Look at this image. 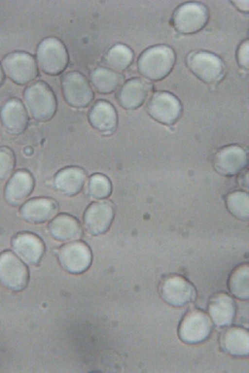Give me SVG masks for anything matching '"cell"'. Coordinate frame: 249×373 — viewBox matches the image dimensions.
Here are the masks:
<instances>
[{"label":"cell","instance_id":"4dcf8cb0","mask_svg":"<svg viewBox=\"0 0 249 373\" xmlns=\"http://www.w3.org/2000/svg\"><path fill=\"white\" fill-rule=\"evenodd\" d=\"M239 65L245 69L249 68V41H243L238 47L236 53Z\"/></svg>","mask_w":249,"mask_h":373},{"label":"cell","instance_id":"30bf717a","mask_svg":"<svg viewBox=\"0 0 249 373\" xmlns=\"http://www.w3.org/2000/svg\"><path fill=\"white\" fill-rule=\"evenodd\" d=\"M212 328L209 316L200 309L192 308L186 312L180 321L178 336L184 342L197 343L209 336Z\"/></svg>","mask_w":249,"mask_h":373},{"label":"cell","instance_id":"8fae6325","mask_svg":"<svg viewBox=\"0 0 249 373\" xmlns=\"http://www.w3.org/2000/svg\"><path fill=\"white\" fill-rule=\"evenodd\" d=\"M58 258L65 270L71 273L79 274L90 267L92 252L87 243L76 240L63 245L59 250Z\"/></svg>","mask_w":249,"mask_h":373},{"label":"cell","instance_id":"f546056e","mask_svg":"<svg viewBox=\"0 0 249 373\" xmlns=\"http://www.w3.org/2000/svg\"><path fill=\"white\" fill-rule=\"evenodd\" d=\"M16 166V157L12 150L7 146L0 147V181L9 178Z\"/></svg>","mask_w":249,"mask_h":373},{"label":"cell","instance_id":"277c9868","mask_svg":"<svg viewBox=\"0 0 249 373\" xmlns=\"http://www.w3.org/2000/svg\"><path fill=\"white\" fill-rule=\"evenodd\" d=\"M186 63L190 71L202 82L213 84L221 81L225 65L217 55L205 51H195L188 54Z\"/></svg>","mask_w":249,"mask_h":373},{"label":"cell","instance_id":"1f68e13d","mask_svg":"<svg viewBox=\"0 0 249 373\" xmlns=\"http://www.w3.org/2000/svg\"><path fill=\"white\" fill-rule=\"evenodd\" d=\"M232 2L233 5L240 11L248 12L249 0H236Z\"/></svg>","mask_w":249,"mask_h":373},{"label":"cell","instance_id":"ba28073f","mask_svg":"<svg viewBox=\"0 0 249 373\" xmlns=\"http://www.w3.org/2000/svg\"><path fill=\"white\" fill-rule=\"evenodd\" d=\"M149 115L164 125L175 124L180 117L182 108L178 98L165 91H158L150 97L146 105Z\"/></svg>","mask_w":249,"mask_h":373},{"label":"cell","instance_id":"603a6c76","mask_svg":"<svg viewBox=\"0 0 249 373\" xmlns=\"http://www.w3.org/2000/svg\"><path fill=\"white\" fill-rule=\"evenodd\" d=\"M210 315L214 323L224 326L231 323L235 313L232 298L224 292H219L210 299L208 306Z\"/></svg>","mask_w":249,"mask_h":373},{"label":"cell","instance_id":"d6986e66","mask_svg":"<svg viewBox=\"0 0 249 373\" xmlns=\"http://www.w3.org/2000/svg\"><path fill=\"white\" fill-rule=\"evenodd\" d=\"M58 211L56 202L48 197H36L24 203L20 209L23 220L32 224H40L51 220Z\"/></svg>","mask_w":249,"mask_h":373},{"label":"cell","instance_id":"5bb4252c","mask_svg":"<svg viewBox=\"0 0 249 373\" xmlns=\"http://www.w3.org/2000/svg\"><path fill=\"white\" fill-rule=\"evenodd\" d=\"M11 243L15 254L30 265L38 264L45 253V245L43 240L33 233H17L12 237Z\"/></svg>","mask_w":249,"mask_h":373},{"label":"cell","instance_id":"7c38bea8","mask_svg":"<svg viewBox=\"0 0 249 373\" xmlns=\"http://www.w3.org/2000/svg\"><path fill=\"white\" fill-rule=\"evenodd\" d=\"M160 294L168 304L181 306L193 301L196 295L194 286L184 277L170 275L163 278L159 287Z\"/></svg>","mask_w":249,"mask_h":373},{"label":"cell","instance_id":"4fadbf2b","mask_svg":"<svg viewBox=\"0 0 249 373\" xmlns=\"http://www.w3.org/2000/svg\"><path fill=\"white\" fill-rule=\"evenodd\" d=\"M114 216V205L111 201L94 202L88 206L84 213L85 229L93 236L103 235L110 227Z\"/></svg>","mask_w":249,"mask_h":373},{"label":"cell","instance_id":"83f0119b","mask_svg":"<svg viewBox=\"0 0 249 373\" xmlns=\"http://www.w3.org/2000/svg\"><path fill=\"white\" fill-rule=\"evenodd\" d=\"M111 192V182L106 175L96 173L90 176L87 184V192L90 197L97 200L105 199L110 196Z\"/></svg>","mask_w":249,"mask_h":373},{"label":"cell","instance_id":"ac0fdd59","mask_svg":"<svg viewBox=\"0 0 249 373\" xmlns=\"http://www.w3.org/2000/svg\"><path fill=\"white\" fill-rule=\"evenodd\" d=\"M152 88L151 83L140 78H133L122 86L117 95L120 105L127 110L140 107L145 102Z\"/></svg>","mask_w":249,"mask_h":373},{"label":"cell","instance_id":"4316f807","mask_svg":"<svg viewBox=\"0 0 249 373\" xmlns=\"http://www.w3.org/2000/svg\"><path fill=\"white\" fill-rule=\"evenodd\" d=\"M231 292L235 297L243 300L249 299V265L242 264L231 272L229 280Z\"/></svg>","mask_w":249,"mask_h":373},{"label":"cell","instance_id":"d6a6232c","mask_svg":"<svg viewBox=\"0 0 249 373\" xmlns=\"http://www.w3.org/2000/svg\"><path fill=\"white\" fill-rule=\"evenodd\" d=\"M4 72L2 67V66L0 64V86L2 85L4 80Z\"/></svg>","mask_w":249,"mask_h":373},{"label":"cell","instance_id":"5b68a950","mask_svg":"<svg viewBox=\"0 0 249 373\" xmlns=\"http://www.w3.org/2000/svg\"><path fill=\"white\" fill-rule=\"evenodd\" d=\"M209 12L203 3L190 1L175 10L172 22L175 29L183 34H192L201 31L209 19Z\"/></svg>","mask_w":249,"mask_h":373},{"label":"cell","instance_id":"9a60e30c","mask_svg":"<svg viewBox=\"0 0 249 373\" xmlns=\"http://www.w3.org/2000/svg\"><path fill=\"white\" fill-rule=\"evenodd\" d=\"M248 163L245 149L240 146L231 145L223 147L215 153L213 167L220 174L225 176L236 175L242 171Z\"/></svg>","mask_w":249,"mask_h":373},{"label":"cell","instance_id":"44dd1931","mask_svg":"<svg viewBox=\"0 0 249 373\" xmlns=\"http://www.w3.org/2000/svg\"><path fill=\"white\" fill-rule=\"evenodd\" d=\"M86 179L87 173L83 168L69 166L57 172L53 183L55 190L61 194L73 196L82 190Z\"/></svg>","mask_w":249,"mask_h":373},{"label":"cell","instance_id":"ffe728a7","mask_svg":"<svg viewBox=\"0 0 249 373\" xmlns=\"http://www.w3.org/2000/svg\"><path fill=\"white\" fill-rule=\"evenodd\" d=\"M88 119L95 130L105 135L114 133L118 126V117L114 106L109 102L100 100L90 108Z\"/></svg>","mask_w":249,"mask_h":373},{"label":"cell","instance_id":"f1b7e54d","mask_svg":"<svg viewBox=\"0 0 249 373\" xmlns=\"http://www.w3.org/2000/svg\"><path fill=\"white\" fill-rule=\"evenodd\" d=\"M248 194L241 191L230 193L226 199V204L230 212L235 217L242 220L248 219L249 215Z\"/></svg>","mask_w":249,"mask_h":373},{"label":"cell","instance_id":"e0dca14e","mask_svg":"<svg viewBox=\"0 0 249 373\" xmlns=\"http://www.w3.org/2000/svg\"><path fill=\"white\" fill-rule=\"evenodd\" d=\"M35 179L28 170L20 169L9 177L4 188V197L7 202L17 206L30 196L35 187Z\"/></svg>","mask_w":249,"mask_h":373},{"label":"cell","instance_id":"9c48e42d","mask_svg":"<svg viewBox=\"0 0 249 373\" xmlns=\"http://www.w3.org/2000/svg\"><path fill=\"white\" fill-rule=\"evenodd\" d=\"M29 271L24 262L11 251L0 253V282L14 291H20L27 286Z\"/></svg>","mask_w":249,"mask_h":373},{"label":"cell","instance_id":"2e32d148","mask_svg":"<svg viewBox=\"0 0 249 373\" xmlns=\"http://www.w3.org/2000/svg\"><path fill=\"white\" fill-rule=\"evenodd\" d=\"M0 119L5 130L10 134L23 133L29 123L27 110L20 100L16 98L7 100L0 110Z\"/></svg>","mask_w":249,"mask_h":373},{"label":"cell","instance_id":"3957f363","mask_svg":"<svg viewBox=\"0 0 249 373\" xmlns=\"http://www.w3.org/2000/svg\"><path fill=\"white\" fill-rule=\"evenodd\" d=\"M36 61L41 70L50 75L62 73L67 67L69 55L64 43L58 38L48 37L39 43Z\"/></svg>","mask_w":249,"mask_h":373},{"label":"cell","instance_id":"d4e9b609","mask_svg":"<svg viewBox=\"0 0 249 373\" xmlns=\"http://www.w3.org/2000/svg\"><path fill=\"white\" fill-rule=\"evenodd\" d=\"M123 80L121 73L104 67L95 68L90 75L92 85L98 93L103 94L114 92Z\"/></svg>","mask_w":249,"mask_h":373},{"label":"cell","instance_id":"8992f818","mask_svg":"<svg viewBox=\"0 0 249 373\" xmlns=\"http://www.w3.org/2000/svg\"><path fill=\"white\" fill-rule=\"evenodd\" d=\"M4 73L15 83L24 85L33 81L38 76L37 64L35 57L23 51H15L2 60Z\"/></svg>","mask_w":249,"mask_h":373},{"label":"cell","instance_id":"6da1fadb","mask_svg":"<svg viewBox=\"0 0 249 373\" xmlns=\"http://www.w3.org/2000/svg\"><path fill=\"white\" fill-rule=\"evenodd\" d=\"M176 59V53L171 47L165 45L153 46L144 50L139 57L138 70L146 79L158 81L170 73Z\"/></svg>","mask_w":249,"mask_h":373},{"label":"cell","instance_id":"cb8c5ba5","mask_svg":"<svg viewBox=\"0 0 249 373\" xmlns=\"http://www.w3.org/2000/svg\"><path fill=\"white\" fill-rule=\"evenodd\" d=\"M220 342L222 348L233 356H244L249 354V332L242 327L227 328L221 335Z\"/></svg>","mask_w":249,"mask_h":373},{"label":"cell","instance_id":"7402d4cb","mask_svg":"<svg viewBox=\"0 0 249 373\" xmlns=\"http://www.w3.org/2000/svg\"><path fill=\"white\" fill-rule=\"evenodd\" d=\"M48 230L54 239L61 241L76 240L82 235L79 221L66 213H61L53 217L48 224Z\"/></svg>","mask_w":249,"mask_h":373},{"label":"cell","instance_id":"52a82bcc","mask_svg":"<svg viewBox=\"0 0 249 373\" xmlns=\"http://www.w3.org/2000/svg\"><path fill=\"white\" fill-rule=\"evenodd\" d=\"M61 88L67 103L74 108H82L89 105L94 99V92L86 77L80 72L71 71L61 79Z\"/></svg>","mask_w":249,"mask_h":373},{"label":"cell","instance_id":"7a4b0ae2","mask_svg":"<svg viewBox=\"0 0 249 373\" xmlns=\"http://www.w3.org/2000/svg\"><path fill=\"white\" fill-rule=\"evenodd\" d=\"M25 106L36 120L45 122L51 119L57 110V100L51 87L38 81L28 86L23 93Z\"/></svg>","mask_w":249,"mask_h":373},{"label":"cell","instance_id":"484cf974","mask_svg":"<svg viewBox=\"0 0 249 373\" xmlns=\"http://www.w3.org/2000/svg\"><path fill=\"white\" fill-rule=\"evenodd\" d=\"M133 57V52L129 47L123 44H117L108 50L105 60L112 68L124 70L130 66Z\"/></svg>","mask_w":249,"mask_h":373}]
</instances>
